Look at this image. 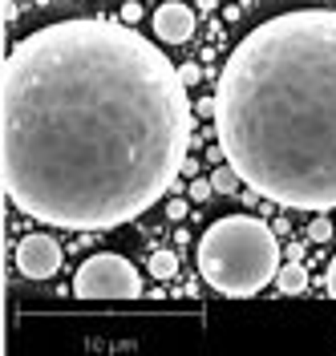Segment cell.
<instances>
[{"label": "cell", "mask_w": 336, "mask_h": 356, "mask_svg": "<svg viewBox=\"0 0 336 356\" xmlns=\"http://www.w3.org/2000/svg\"><path fill=\"white\" fill-rule=\"evenodd\" d=\"M4 8H13V0H4Z\"/></svg>", "instance_id": "2e32d148"}, {"label": "cell", "mask_w": 336, "mask_h": 356, "mask_svg": "<svg viewBox=\"0 0 336 356\" xmlns=\"http://www.w3.org/2000/svg\"><path fill=\"white\" fill-rule=\"evenodd\" d=\"M122 21L126 24L142 21V4H138V0H126V4H122Z\"/></svg>", "instance_id": "7c38bea8"}, {"label": "cell", "mask_w": 336, "mask_h": 356, "mask_svg": "<svg viewBox=\"0 0 336 356\" xmlns=\"http://www.w3.org/2000/svg\"><path fill=\"white\" fill-rule=\"evenodd\" d=\"M154 33H158V41H166V44H186L195 37V13H191V4H182V0L158 4L154 8Z\"/></svg>", "instance_id": "8992f818"}, {"label": "cell", "mask_w": 336, "mask_h": 356, "mask_svg": "<svg viewBox=\"0 0 336 356\" xmlns=\"http://www.w3.org/2000/svg\"><path fill=\"white\" fill-rule=\"evenodd\" d=\"M73 296L77 300H138L142 296V275L126 255H90L73 275Z\"/></svg>", "instance_id": "277c9868"}, {"label": "cell", "mask_w": 336, "mask_h": 356, "mask_svg": "<svg viewBox=\"0 0 336 356\" xmlns=\"http://www.w3.org/2000/svg\"><path fill=\"white\" fill-rule=\"evenodd\" d=\"M150 275L154 280H175L179 275V255L175 251H154L150 255Z\"/></svg>", "instance_id": "ba28073f"}, {"label": "cell", "mask_w": 336, "mask_h": 356, "mask_svg": "<svg viewBox=\"0 0 336 356\" xmlns=\"http://www.w3.org/2000/svg\"><path fill=\"white\" fill-rule=\"evenodd\" d=\"M195 264L215 291L247 300L280 275V239L255 215H223L202 231Z\"/></svg>", "instance_id": "3957f363"}, {"label": "cell", "mask_w": 336, "mask_h": 356, "mask_svg": "<svg viewBox=\"0 0 336 356\" xmlns=\"http://www.w3.org/2000/svg\"><path fill=\"white\" fill-rule=\"evenodd\" d=\"M191 97L126 21H53L4 57V191L49 227L113 231L175 191Z\"/></svg>", "instance_id": "6da1fadb"}, {"label": "cell", "mask_w": 336, "mask_h": 356, "mask_svg": "<svg viewBox=\"0 0 336 356\" xmlns=\"http://www.w3.org/2000/svg\"><path fill=\"white\" fill-rule=\"evenodd\" d=\"M308 239H312V243H328V239H333V222L324 219V215H316L312 227H308Z\"/></svg>", "instance_id": "30bf717a"}, {"label": "cell", "mask_w": 336, "mask_h": 356, "mask_svg": "<svg viewBox=\"0 0 336 356\" xmlns=\"http://www.w3.org/2000/svg\"><path fill=\"white\" fill-rule=\"evenodd\" d=\"M17 267L24 280H53L61 271V243L49 235H24L17 243Z\"/></svg>", "instance_id": "5b68a950"}, {"label": "cell", "mask_w": 336, "mask_h": 356, "mask_svg": "<svg viewBox=\"0 0 336 356\" xmlns=\"http://www.w3.org/2000/svg\"><path fill=\"white\" fill-rule=\"evenodd\" d=\"M227 166L268 202L336 211V8L255 24L215 86Z\"/></svg>", "instance_id": "7a4b0ae2"}, {"label": "cell", "mask_w": 336, "mask_h": 356, "mask_svg": "<svg viewBox=\"0 0 336 356\" xmlns=\"http://www.w3.org/2000/svg\"><path fill=\"white\" fill-rule=\"evenodd\" d=\"M179 77H182V86H199V65H179Z\"/></svg>", "instance_id": "4fadbf2b"}, {"label": "cell", "mask_w": 336, "mask_h": 356, "mask_svg": "<svg viewBox=\"0 0 336 356\" xmlns=\"http://www.w3.org/2000/svg\"><path fill=\"white\" fill-rule=\"evenodd\" d=\"M235 182H239V175H235L231 166H219V170L211 175V186H215L219 195H231V191H235Z\"/></svg>", "instance_id": "9c48e42d"}, {"label": "cell", "mask_w": 336, "mask_h": 356, "mask_svg": "<svg viewBox=\"0 0 336 356\" xmlns=\"http://www.w3.org/2000/svg\"><path fill=\"white\" fill-rule=\"evenodd\" d=\"M324 291L336 300V255H333V264H328V275H324Z\"/></svg>", "instance_id": "9a60e30c"}, {"label": "cell", "mask_w": 336, "mask_h": 356, "mask_svg": "<svg viewBox=\"0 0 336 356\" xmlns=\"http://www.w3.org/2000/svg\"><path fill=\"white\" fill-rule=\"evenodd\" d=\"M211 195H215V186H211V178H195V182H191V199H195V202H207Z\"/></svg>", "instance_id": "8fae6325"}, {"label": "cell", "mask_w": 336, "mask_h": 356, "mask_svg": "<svg viewBox=\"0 0 336 356\" xmlns=\"http://www.w3.org/2000/svg\"><path fill=\"white\" fill-rule=\"evenodd\" d=\"M275 288L284 291V296H300V291L308 288V271L300 259H291V264L280 267V275H275Z\"/></svg>", "instance_id": "52a82bcc"}, {"label": "cell", "mask_w": 336, "mask_h": 356, "mask_svg": "<svg viewBox=\"0 0 336 356\" xmlns=\"http://www.w3.org/2000/svg\"><path fill=\"white\" fill-rule=\"evenodd\" d=\"M166 215H170L175 222L186 219V202H182V199H170V202H166Z\"/></svg>", "instance_id": "5bb4252c"}]
</instances>
